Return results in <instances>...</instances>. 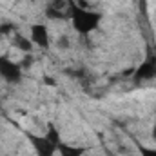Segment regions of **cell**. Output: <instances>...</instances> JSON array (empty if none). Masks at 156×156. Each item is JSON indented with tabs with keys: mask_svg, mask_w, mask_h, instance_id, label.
<instances>
[{
	"mask_svg": "<svg viewBox=\"0 0 156 156\" xmlns=\"http://www.w3.org/2000/svg\"><path fill=\"white\" fill-rule=\"evenodd\" d=\"M102 18H104L102 13L85 9V7L78 5L75 0H69V20H71L73 29L76 31L78 35L87 37L93 31H96L100 22H102Z\"/></svg>",
	"mask_w": 156,
	"mask_h": 156,
	"instance_id": "6da1fadb",
	"label": "cell"
},
{
	"mask_svg": "<svg viewBox=\"0 0 156 156\" xmlns=\"http://www.w3.org/2000/svg\"><path fill=\"white\" fill-rule=\"evenodd\" d=\"M29 144L33 145L37 156H55L58 153V144L62 142L60 140V133L58 129L49 123L47 125V134H33V133H27L26 134Z\"/></svg>",
	"mask_w": 156,
	"mask_h": 156,
	"instance_id": "7a4b0ae2",
	"label": "cell"
},
{
	"mask_svg": "<svg viewBox=\"0 0 156 156\" xmlns=\"http://www.w3.org/2000/svg\"><path fill=\"white\" fill-rule=\"evenodd\" d=\"M156 75V51L149 49L145 58L142 60V64L133 71V82L134 83H142L147 80H153Z\"/></svg>",
	"mask_w": 156,
	"mask_h": 156,
	"instance_id": "3957f363",
	"label": "cell"
},
{
	"mask_svg": "<svg viewBox=\"0 0 156 156\" xmlns=\"http://www.w3.org/2000/svg\"><path fill=\"white\" fill-rule=\"evenodd\" d=\"M0 76L7 83H18L24 76V69H22L20 64L13 62L9 56L0 55Z\"/></svg>",
	"mask_w": 156,
	"mask_h": 156,
	"instance_id": "277c9868",
	"label": "cell"
},
{
	"mask_svg": "<svg viewBox=\"0 0 156 156\" xmlns=\"http://www.w3.org/2000/svg\"><path fill=\"white\" fill-rule=\"evenodd\" d=\"M44 13L49 20L69 18V0H49Z\"/></svg>",
	"mask_w": 156,
	"mask_h": 156,
	"instance_id": "5b68a950",
	"label": "cell"
},
{
	"mask_svg": "<svg viewBox=\"0 0 156 156\" xmlns=\"http://www.w3.org/2000/svg\"><path fill=\"white\" fill-rule=\"evenodd\" d=\"M29 38L35 45H38L42 49H47L51 38H49V29L45 24H33L31 29H29Z\"/></svg>",
	"mask_w": 156,
	"mask_h": 156,
	"instance_id": "8992f818",
	"label": "cell"
},
{
	"mask_svg": "<svg viewBox=\"0 0 156 156\" xmlns=\"http://www.w3.org/2000/svg\"><path fill=\"white\" fill-rule=\"evenodd\" d=\"M58 153L60 156H83L87 153V149L85 147H82V145H69V144H64V142H60L58 144Z\"/></svg>",
	"mask_w": 156,
	"mask_h": 156,
	"instance_id": "52a82bcc",
	"label": "cell"
},
{
	"mask_svg": "<svg viewBox=\"0 0 156 156\" xmlns=\"http://www.w3.org/2000/svg\"><path fill=\"white\" fill-rule=\"evenodd\" d=\"M13 45L16 49H20V51H24V53H31L35 44L31 42V38H27V37H24L20 33H13Z\"/></svg>",
	"mask_w": 156,
	"mask_h": 156,
	"instance_id": "ba28073f",
	"label": "cell"
},
{
	"mask_svg": "<svg viewBox=\"0 0 156 156\" xmlns=\"http://www.w3.org/2000/svg\"><path fill=\"white\" fill-rule=\"evenodd\" d=\"M138 149H140V156H156V149L145 147V145H140V144H138Z\"/></svg>",
	"mask_w": 156,
	"mask_h": 156,
	"instance_id": "9c48e42d",
	"label": "cell"
},
{
	"mask_svg": "<svg viewBox=\"0 0 156 156\" xmlns=\"http://www.w3.org/2000/svg\"><path fill=\"white\" fill-rule=\"evenodd\" d=\"M15 33V26L13 24H2L0 26V35H13Z\"/></svg>",
	"mask_w": 156,
	"mask_h": 156,
	"instance_id": "30bf717a",
	"label": "cell"
},
{
	"mask_svg": "<svg viewBox=\"0 0 156 156\" xmlns=\"http://www.w3.org/2000/svg\"><path fill=\"white\" fill-rule=\"evenodd\" d=\"M44 83H45V85H56V82L51 76H44Z\"/></svg>",
	"mask_w": 156,
	"mask_h": 156,
	"instance_id": "8fae6325",
	"label": "cell"
},
{
	"mask_svg": "<svg viewBox=\"0 0 156 156\" xmlns=\"http://www.w3.org/2000/svg\"><path fill=\"white\" fill-rule=\"evenodd\" d=\"M151 136H153V140L156 142V120H154V123H153V129H151Z\"/></svg>",
	"mask_w": 156,
	"mask_h": 156,
	"instance_id": "7c38bea8",
	"label": "cell"
},
{
	"mask_svg": "<svg viewBox=\"0 0 156 156\" xmlns=\"http://www.w3.org/2000/svg\"><path fill=\"white\" fill-rule=\"evenodd\" d=\"M154 80H156V75H154Z\"/></svg>",
	"mask_w": 156,
	"mask_h": 156,
	"instance_id": "4fadbf2b",
	"label": "cell"
}]
</instances>
